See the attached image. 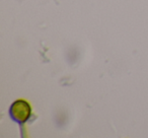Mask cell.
<instances>
[{"label":"cell","instance_id":"6da1fadb","mask_svg":"<svg viewBox=\"0 0 148 138\" xmlns=\"http://www.w3.org/2000/svg\"><path fill=\"white\" fill-rule=\"evenodd\" d=\"M9 116L14 122L25 124L32 116V107L25 100H17L9 109Z\"/></svg>","mask_w":148,"mask_h":138}]
</instances>
